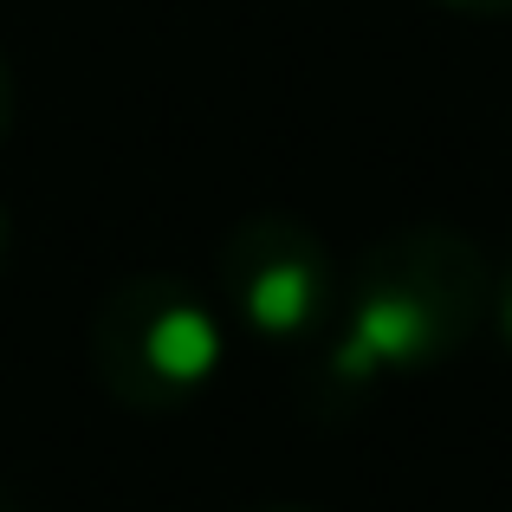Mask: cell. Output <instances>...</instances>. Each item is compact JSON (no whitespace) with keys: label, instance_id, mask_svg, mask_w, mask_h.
Wrapping results in <instances>:
<instances>
[{"label":"cell","instance_id":"1","mask_svg":"<svg viewBox=\"0 0 512 512\" xmlns=\"http://www.w3.org/2000/svg\"><path fill=\"white\" fill-rule=\"evenodd\" d=\"M493 266L454 227H402L376 240L350 279V350L370 370H422L454 357L487 318Z\"/></svg>","mask_w":512,"mask_h":512},{"label":"cell","instance_id":"2","mask_svg":"<svg viewBox=\"0 0 512 512\" xmlns=\"http://www.w3.org/2000/svg\"><path fill=\"white\" fill-rule=\"evenodd\" d=\"M91 370L124 409H182L221 370V318L188 279L137 273L98 299Z\"/></svg>","mask_w":512,"mask_h":512},{"label":"cell","instance_id":"3","mask_svg":"<svg viewBox=\"0 0 512 512\" xmlns=\"http://www.w3.org/2000/svg\"><path fill=\"white\" fill-rule=\"evenodd\" d=\"M338 299L325 240L292 214H253L221 247V305L266 344H299Z\"/></svg>","mask_w":512,"mask_h":512},{"label":"cell","instance_id":"4","mask_svg":"<svg viewBox=\"0 0 512 512\" xmlns=\"http://www.w3.org/2000/svg\"><path fill=\"white\" fill-rule=\"evenodd\" d=\"M487 312H493V325H500V338L512 344V253H506V266L493 273V292H487Z\"/></svg>","mask_w":512,"mask_h":512},{"label":"cell","instance_id":"5","mask_svg":"<svg viewBox=\"0 0 512 512\" xmlns=\"http://www.w3.org/2000/svg\"><path fill=\"white\" fill-rule=\"evenodd\" d=\"M7 130H13V72L0 59V143H7Z\"/></svg>","mask_w":512,"mask_h":512},{"label":"cell","instance_id":"6","mask_svg":"<svg viewBox=\"0 0 512 512\" xmlns=\"http://www.w3.org/2000/svg\"><path fill=\"white\" fill-rule=\"evenodd\" d=\"M454 7H467V13H512V0H454Z\"/></svg>","mask_w":512,"mask_h":512},{"label":"cell","instance_id":"7","mask_svg":"<svg viewBox=\"0 0 512 512\" xmlns=\"http://www.w3.org/2000/svg\"><path fill=\"white\" fill-rule=\"evenodd\" d=\"M0 512H26V506H20V500H13V493H7V487H0Z\"/></svg>","mask_w":512,"mask_h":512},{"label":"cell","instance_id":"8","mask_svg":"<svg viewBox=\"0 0 512 512\" xmlns=\"http://www.w3.org/2000/svg\"><path fill=\"white\" fill-rule=\"evenodd\" d=\"M260 512H318V506H260Z\"/></svg>","mask_w":512,"mask_h":512},{"label":"cell","instance_id":"9","mask_svg":"<svg viewBox=\"0 0 512 512\" xmlns=\"http://www.w3.org/2000/svg\"><path fill=\"white\" fill-rule=\"evenodd\" d=\"M0 253H7V221H0Z\"/></svg>","mask_w":512,"mask_h":512}]
</instances>
